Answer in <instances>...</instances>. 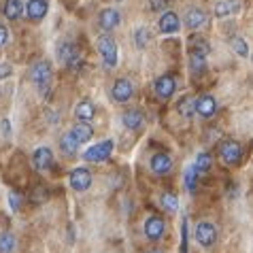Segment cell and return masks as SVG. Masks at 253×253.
Wrapping results in <instances>:
<instances>
[{
  "instance_id": "1",
  "label": "cell",
  "mask_w": 253,
  "mask_h": 253,
  "mask_svg": "<svg viewBox=\"0 0 253 253\" xmlns=\"http://www.w3.org/2000/svg\"><path fill=\"white\" fill-rule=\"evenodd\" d=\"M98 53H100V58L102 62L107 64V68H113L117 64V45H115V41L109 37V34H102L100 39H98Z\"/></svg>"
},
{
  "instance_id": "2",
  "label": "cell",
  "mask_w": 253,
  "mask_h": 253,
  "mask_svg": "<svg viewBox=\"0 0 253 253\" xmlns=\"http://www.w3.org/2000/svg\"><path fill=\"white\" fill-rule=\"evenodd\" d=\"M30 79H32V83H37L39 89L45 92L49 87V83H51V64H49L47 60L37 62V64L30 68Z\"/></svg>"
},
{
  "instance_id": "3",
  "label": "cell",
  "mask_w": 253,
  "mask_h": 253,
  "mask_svg": "<svg viewBox=\"0 0 253 253\" xmlns=\"http://www.w3.org/2000/svg\"><path fill=\"white\" fill-rule=\"evenodd\" d=\"M219 156L223 160V164L234 166L243 158V145L238 143V140H223L219 147Z\"/></svg>"
},
{
  "instance_id": "4",
  "label": "cell",
  "mask_w": 253,
  "mask_h": 253,
  "mask_svg": "<svg viewBox=\"0 0 253 253\" xmlns=\"http://www.w3.org/2000/svg\"><path fill=\"white\" fill-rule=\"evenodd\" d=\"M111 153H113V140H102V143L89 147V149L83 153V160L85 162H104Z\"/></svg>"
},
{
  "instance_id": "5",
  "label": "cell",
  "mask_w": 253,
  "mask_h": 253,
  "mask_svg": "<svg viewBox=\"0 0 253 253\" xmlns=\"http://www.w3.org/2000/svg\"><path fill=\"white\" fill-rule=\"evenodd\" d=\"M196 241H198L202 247H213L217 241V228L211 221H200L196 226Z\"/></svg>"
},
{
  "instance_id": "6",
  "label": "cell",
  "mask_w": 253,
  "mask_h": 253,
  "mask_svg": "<svg viewBox=\"0 0 253 253\" xmlns=\"http://www.w3.org/2000/svg\"><path fill=\"white\" fill-rule=\"evenodd\" d=\"M70 187L75 189V192H85L92 185V174H89L87 168H75L73 172H70Z\"/></svg>"
},
{
  "instance_id": "7",
  "label": "cell",
  "mask_w": 253,
  "mask_h": 253,
  "mask_svg": "<svg viewBox=\"0 0 253 253\" xmlns=\"http://www.w3.org/2000/svg\"><path fill=\"white\" fill-rule=\"evenodd\" d=\"M164 230H166V223L158 215H153L145 221V236L149 238V241H158V238H162L164 236Z\"/></svg>"
},
{
  "instance_id": "8",
  "label": "cell",
  "mask_w": 253,
  "mask_h": 253,
  "mask_svg": "<svg viewBox=\"0 0 253 253\" xmlns=\"http://www.w3.org/2000/svg\"><path fill=\"white\" fill-rule=\"evenodd\" d=\"M179 15L174 11H166L164 15L160 17V22H158V30L162 34H174V32H179Z\"/></svg>"
},
{
  "instance_id": "9",
  "label": "cell",
  "mask_w": 253,
  "mask_h": 253,
  "mask_svg": "<svg viewBox=\"0 0 253 253\" xmlns=\"http://www.w3.org/2000/svg\"><path fill=\"white\" fill-rule=\"evenodd\" d=\"M113 100L115 102H128L132 94H134V87H132V83L128 79H117L113 83Z\"/></svg>"
},
{
  "instance_id": "10",
  "label": "cell",
  "mask_w": 253,
  "mask_h": 253,
  "mask_svg": "<svg viewBox=\"0 0 253 253\" xmlns=\"http://www.w3.org/2000/svg\"><path fill=\"white\" fill-rule=\"evenodd\" d=\"M177 89V79L172 75H162L160 79L156 81V94L160 98H170Z\"/></svg>"
},
{
  "instance_id": "11",
  "label": "cell",
  "mask_w": 253,
  "mask_h": 253,
  "mask_svg": "<svg viewBox=\"0 0 253 253\" xmlns=\"http://www.w3.org/2000/svg\"><path fill=\"white\" fill-rule=\"evenodd\" d=\"M215 111H217V102H215V98L211 94H205V96L196 98V113H198V115L213 117Z\"/></svg>"
},
{
  "instance_id": "12",
  "label": "cell",
  "mask_w": 253,
  "mask_h": 253,
  "mask_svg": "<svg viewBox=\"0 0 253 253\" xmlns=\"http://www.w3.org/2000/svg\"><path fill=\"white\" fill-rule=\"evenodd\" d=\"M32 164L39 168V170H47L53 164V151L49 147H39L32 156Z\"/></svg>"
},
{
  "instance_id": "13",
  "label": "cell",
  "mask_w": 253,
  "mask_h": 253,
  "mask_svg": "<svg viewBox=\"0 0 253 253\" xmlns=\"http://www.w3.org/2000/svg\"><path fill=\"white\" fill-rule=\"evenodd\" d=\"M119 22H122V15H119L117 9H102L100 15H98V26L102 30H113Z\"/></svg>"
},
{
  "instance_id": "14",
  "label": "cell",
  "mask_w": 253,
  "mask_h": 253,
  "mask_svg": "<svg viewBox=\"0 0 253 253\" xmlns=\"http://www.w3.org/2000/svg\"><path fill=\"white\" fill-rule=\"evenodd\" d=\"M47 9H49L47 0H28V4H26V13L32 22H41L47 15Z\"/></svg>"
},
{
  "instance_id": "15",
  "label": "cell",
  "mask_w": 253,
  "mask_h": 253,
  "mask_svg": "<svg viewBox=\"0 0 253 253\" xmlns=\"http://www.w3.org/2000/svg\"><path fill=\"white\" fill-rule=\"evenodd\" d=\"M58 58L62 64H66V66H73L79 62V49H77L73 43H62L60 49H58Z\"/></svg>"
},
{
  "instance_id": "16",
  "label": "cell",
  "mask_w": 253,
  "mask_h": 253,
  "mask_svg": "<svg viewBox=\"0 0 253 253\" xmlns=\"http://www.w3.org/2000/svg\"><path fill=\"white\" fill-rule=\"evenodd\" d=\"M96 115V107H94V102L92 100H81L79 104L75 107V117L79 119V124H87V122H92Z\"/></svg>"
},
{
  "instance_id": "17",
  "label": "cell",
  "mask_w": 253,
  "mask_h": 253,
  "mask_svg": "<svg viewBox=\"0 0 253 253\" xmlns=\"http://www.w3.org/2000/svg\"><path fill=\"white\" fill-rule=\"evenodd\" d=\"M149 166L156 174H166V172H170V168H172V160L168 158L166 153H156V156L151 158Z\"/></svg>"
},
{
  "instance_id": "18",
  "label": "cell",
  "mask_w": 253,
  "mask_h": 253,
  "mask_svg": "<svg viewBox=\"0 0 253 253\" xmlns=\"http://www.w3.org/2000/svg\"><path fill=\"white\" fill-rule=\"evenodd\" d=\"M205 22H207V13L202 9H198V6L187 9V13H185V26L189 28V30H196V28H200Z\"/></svg>"
},
{
  "instance_id": "19",
  "label": "cell",
  "mask_w": 253,
  "mask_h": 253,
  "mask_svg": "<svg viewBox=\"0 0 253 253\" xmlns=\"http://www.w3.org/2000/svg\"><path fill=\"white\" fill-rule=\"evenodd\" d=\"M241 9V0H219L215 4V15L217 17H228V15H234Z\"/></svg>"
},
{
  "instance_id": "20",
  "label": "cell",
  "mask_w": 253,
  "mask_h": 253,
  "mask_svg": "<svg viewBox=\"0 0 253 253\" xmlns=\"http://www.w3.org/2000/svg\"><path fill=\"white\" fill-rule=\"evenodd\" d=\"M122 122H124V126L128 130H138L140 126H143V113H140L138 109H130V111H126L124 113Z\"/></svg>"
},
{
  "instance_id": "21",
  "label": "cell",
  "mask_w": 253,
  "mask_h": 253,
  "mask_svg": "<svg viewBox=\"0 0 253 253\" xmlns=\"http://www.w3.org/2000/svg\"><path fill=\"white\" fill-rule=\"evenodd\" d=\"M207 68V55L202 53H196V51H189V70H192L194 77H200Z\"/></svg>"
},
{
  "instance_id": "22",
  "label": "cell",
  "mask_w": 253,
  "mask_h": 253,
  "mask_svg": "<svg viewBox=\"0 0 253 253\" xmlns=\"http://www.w3.org/2000/svg\"><path fill=\"white\" fill-rule=\"evenodd\" d=\"M2 13L6 15V19H17V17H22V13H24V4H22V0H6L4 6H2Z\"/></svg>"
},
{
  "instance_id": "23",
  "label": "cell",
  "mask_w": 253,
  "mask_h": 253,
  "mask_svg": "<svg viewBox=\"0 0 253 253\" xmlns=\"http://www.w3.org/2000/svg\"><path fill=\"white\" fill-rule=\"evenodd\" d=\"M70 132H73V136H75V140L79 145H85L87 140L94 136V130H92V126L89 124H79V126H75Z\"/></svg>"
},
{
  "instance_id": "24",
  "label": "cell",
  "mask_w": 253,
  "mask_h": 253,
  "mask_svg": "<svg viewBox=\"0 0 253 253\" xmlns=\"http://www.w3.org/2000/svg\"><path fill=\"white\" fill-rule=\"evenodd\" d=\"M177 111H179V115H181V117L192 119V117H194V113H196V98H189V96H185L183 100H179V104H177Z\"/></svg>"
},
{
  "instance_id": "25",
  "label": "cell",
  "mask_w": 253,
  "mask_h": 253,
  "mask_svg": "<svg viewBox=\"0 0 253 253\" xmlns=\"http://www.w3.org/2000/svg\"><path fill=\"white\" fill-rule=\"evenodd\" d=\"M79 143L75 140V136H73V132H66V134H62V138H60V149L66 153V156H75V151L79 149Z\"/></svg>"
},
{
  "instance_id": "26",
  "label": "cell",
  "mask_w": 253,
  "mask_h": 253,
  "mask_svg": "<svg viewBox=\"0 0 253 253\" xmlns=\"http://www.w3.org/2000/svg\"><path fill=\"white\" fill-rule=\"evenodd\" d=\"M211 164H213V158H211V153L209 151H202V153H198V158H196L194 168L198 170V174H207L211 170Z\"/></svg>"
},
{
  "instance_id": "27",
  "label": "cell",
  "mask_w": 253,
  "mask_h": 253,
  "mask_svg": "<svg viewBox=\"0 0 253 253\" xmlns=\"http://www.w3.org/2000/svg\"><path fill=\"white\" fill-rule=\"evenodd\" d=\"M183 183H185V189H187V192H194L196 185H198V170H196V168H194V164L185 168Z\"/></svg>"
},
{
  "instance_id": "28",
  "label": "cell",
  "mask_w": 253,
  "mask_h": 253,
  "mask_svg": "<svg viewBox=\"0 0 253 253\" xmlns=\"http://www.w3.org/2000/svg\"><path fill=\"white\" fill-rule=\"evenodd\" d=\"M15 251V236L11 232H2L0 234V253H13Z\"/></svg>"
},
{
  "instance_id": "29",
  "label": "cell",
  "mask_w": 253,
  "mask_h": 253,
  "mask_svg": "<svg viewBox=\"0 0 253 253\" xmlns=\"http://www.w3.org/2000/svg\"><path fill=\"white\" fill-rule=\"evenodd\" d=\"M230 45H232V49H234V53L241 55V58H247V55H249V47H247V43H245L241 37H234Z\"/></svg>"
},
{
  "instance_id": "30",
  "label": "cell",
  "mask_w": 253,
  "mask_h": 253,
  "mask_svg": "<svg viewBox=\"0 0 253 253\" xmlns=\"http://www.w3.org/2000/svg\"><path fill=\"white\" fill-rule=\"evenodd\" d=\"M162 207H164L168 213H174V211L179 209L177 196H174V194H164V196H162Z\"/></svg>"
},
{
  "instance_id": "31",
  "label": "cell",
  "mask_w": 253,
  "mask_h": 253,
  "mask_svg": "<svg viewBox=\"0 0 253 253\" xmlns=\"http://www.w3.org/2000/svg\"><path fill=\"white\" fill-rule=\"evenodd\" d=\"M147 30L145 28H136L134 30V45H136V49H145L147 47Z\"/></svg>"
},
{
  "instance_id": "32",
  "label": "cell",
  "mask_w": 253,
  "mask_h": 253,
  "mask_svg": "<svg viewBox=\"0 0 253 253\" xmlns=\"http://www.w3.org/2000/svg\"><path fill=\"white\" fill-rule=\"evenodd\" d=\"M168 2H170V0H149V6H151V11H164Z\"/></svg>"
},
{
  "instance_id": "33",
  "label": "cell",
  "mask_w": 253,
  "mask_h": 253,
  "mask_svg": "<svg viewBox=\"0 0 253 253\" xmlns=\"http://www.w3.org/2000/svg\"><path fill=\"white\" fill-rule=\"evenodd\" d=\"M9 202H11V209L17 211L19 205H22V196H19L17 192H11V194H9Z\"/></svg>"
},
{
  "instance_id": "34",
  "label": "cell",
  "mask_w": 253,
  "mask_h": 253,
  "mask_svg": "<svg viewBox=\"0 0 253 253\" xmlns=\"http://www.w3.org/2000/svg\"><path fill=\"white\" fill-rule=\"evenodd\" d=\"M11 73H13L11 64H6V62H0V81L6 79V77H11Z\"/></svg>"
},
{
  "instance_id": "35",
  "label": "cell",
  "mask_w": 253,
  "mask_h": 253,
  "mask_svg": "<svg viewBox=\"0 0 253 253\" xmlns=\"http://www.w3.org/2000/svg\"><path fill=\"white\" fill-rule=\"evenodd\" d=\"M6 43H9V30L0 24V47H4Z\"/></svg>"
},
{
  "instance_id": "36",
  "label": "cell",
  "mask_w": 253,
  "mask_h": 253,
  "mask_svg": "<svg viewBox=\"0 0 253 253\" xmlns=\"http://www.w3.org/2000/svg\"><path fill=\"white\" fill-rule=\"evenodd\" d=\"M187 251V226L183 223V243H181V253Z\"/></svg>"
},
{
  "instance_id": "37",
  "label": "cell",
  "mask_w": 253,
  "mask_h": 253,
  "mask_svg": "<svg viewBox=\"0 0 253 253\" xmlns=\"http://www.w3.org/2000/svg\"><path fill=\"white\" fill-rule=\"evenodd\" d=\"M0 128H2L4 134H9V132H11V124H9V119H2V122H0Z\"/></svg>"
},
{
  "instance_id": "38",
  "label": "cell",
  "mask_w": 253,
  "mask_h": 253,
  "mask_svg": "<svg viewBox=\"0 0 253 253\" xmlns=\"http://www.w3.org/2000/svg\"><path fill=\"white\" fill-rule=\"evenodd\" d=\"M149 253H162V251H149Z\"/></svg>"
},
{
  "instance_id": "39",
  "label": "cell",
  "mask_w": 253,
  "mask_h": 253,
  "mask_svg": "<svg viewBox=\"0 0 253 253\" xmlns=\"http://www.w3.org/2000/svg\"><path fill=\"white\" fill-rule=\"evenodd\" d=\"M115 2H124V0H115Z\"/></svg>"
}]
</instances>
